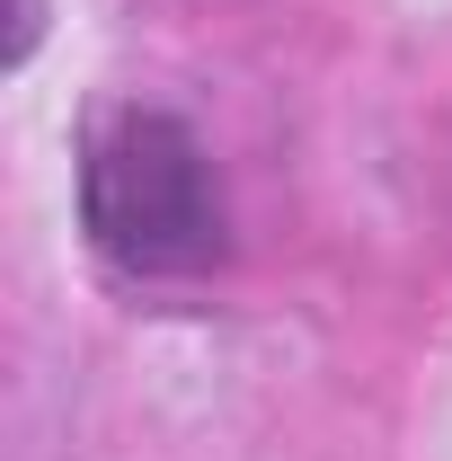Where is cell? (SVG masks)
<instances>
[{"mask_svg": "<svg viewBox=\"0 0 452 461\" xmlns=\"http://www.w3.org/2000/svg\"><path fill=\"white\" fill-rule=\"evenodd\" d=\"M80 213L89 240L124 276H195L222 258V186L204 142L177 115H107L80 151Z\"/></svg>", "mask_w": 452, "mask_h": 461, "instance_id": "cell-1", "label": "cell"}]
</instances>
